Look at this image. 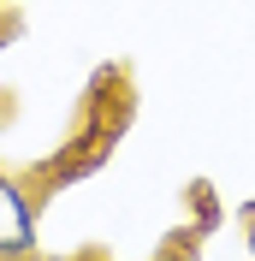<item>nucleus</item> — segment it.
Segmentation results:
<instances>
[{"label":"nucleus","mask_w":255,"mask_h":261,"mask_svg":"<svg viewBox=\"0 0 255 261\" xmlns=\"http://www.w3.org/2000/svg\"><path fill=\"white\" fill-rule=\"evenodd\" d=\"M131 113H137V95L113 101V107H83V125L71 130V137H65V143L54 148L42 166H30V172H24V178H30V190H36V202L48 208L60 190H71V184H83V178H95L101 166L113 161V148H119V137H125Z\"/></svg>","instance_id":"obj_1"},{"label":"nucleus","mask_w":255,"mask_h":261,"mask_svg":"<svg viewBox=\"0 0 255 261\" xmlns=\"http://www.w3.org/2000/svg\"><path fill=\"white\" fill-rule=\"evenodd\" d=\"M42 249V202L24 172L0 166V255H36Z\"/></svg>","instance_id":"obj_2"},{"label":"nucleus","mask_w":255,"mask_h":261,"mask_svg":"<svg viewBox=\"0 0 255 261\" xmlns=\"http://www.w3.org/2000/svg\"><path fill=\"white\" fill-rule=\"evenodd\" d=\"M190 214H196V231L220 226V196H214V184H190Z\"/></svg>","instance_id":"obj_3"},{"label":"nucleus","mask_w":255,"mask_h":261,"mask_svg":"<svg viewBox=\"0 0 255 261\" xmlns=\"http://www.w3.org/2000/svg\"><path fill=\"white\" fill-rule=\"evenodd\" d=\"M18 30H24V18H18V6H0V48H12Z\"/></svg>","instance_id":"obj_4"},{"label":"nucleus","mask_w":255,"mask_h":261,"mask_svg":"<svg viewBox=\"0 0 255 261\" xmlns=\"http://www.w3.org/2000/svg\"><path fill=\"white\" fill-rule=\"evenodd\" d=\"M6 119H12V95H6V89H0V125H6Z\"/></svg>","instance_id":"obj_5"},{"label":"nucleus","mask_w":255,"mask_h":261,"mask_svg":"<svg viewBox=\"0 0 255 261\" xmlns=\"http://www.w3.org/2000/svg\"><path fill=\"white\" fill-rule=\"evenodd\" d=\"M243 226H249V244H255V202L243 208Z\"/></svg>","instance_id":"obj_6"},{"label":"nucleus","mask_w":255,"mask_h":261,"mask_svg":"<svg viewBox=\"0 0 255 261\" xmlns=\"http://www.w3.org/2000/svg\"><path fill=\"white\" fill-rule=\"evenodd\" d=\"M0 261H48V255H42V249H36V255H0Z\"/></svg>","instance_id":"obj_7"},{"label":"nucleus","mask_w":255,"mask_h":261,"mask_svg":"<svg viewBox=\"0 0 255 261\" xmlns=\"http://www.w3.org/2000/svg\"><path fill=\"white\" fill-rule=\"evenodd\" d=\"M78 261H107V255H78Z\"/></svg>","instance_id":"obj_8"},{"label":"nucleus","mask_w":255,"mask_h":261,"mask_svg":"<svg viewBox=\"0 0 255 261\" xmlns=\"http://www.w3.org/2000/svg\"><path fill=\"white\" fill-rule=\"evenodd\" d=\"M0 6H18V0H0Z\"/></svg>","instance_id":"obj_9"}]
</instances>
